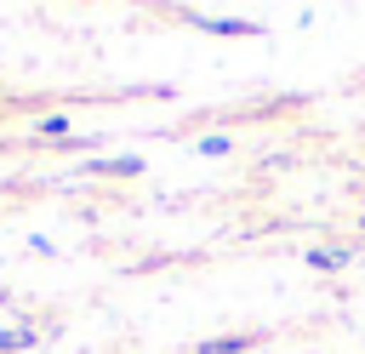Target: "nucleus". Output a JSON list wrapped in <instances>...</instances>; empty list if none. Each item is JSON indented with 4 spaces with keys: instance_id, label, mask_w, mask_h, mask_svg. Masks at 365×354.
<instances>
[{
    "instance_id": "obj_1",
    "label": "nucleus",
    "mask_w": 365,
    "mask_h": 354,
    "mask_svg": "<svg viewBox=\"0 0 365 354\" xmlns=\"http://www.w3.org/2000/svg\"><path fill=\"white\" fill-rule=\"evenodd\" d=\"M74 137V120H68V108H51V114H40L34 126H29V143H68Z\"/></svg>"
},
{
    "instance_id": "obj_2",
    "label": "nucleus",
    "mask_w": 365,
    "mask_h": 354,
    "mask_svg": "<svg viewBox=\"0 0 365 354\" xmlns=\"http://www.w3.org/2000/svg\"><path fill=\"white\" fill-rule=\"evenodd\" d=\"M348 263H354V246H314L308 251V268H319V274H336Z\"/></svg>"
},
{
    "instance_id": "obj_3",
    "label": "nucleus",
    "mask_w": 365,
    "mask_h": 354,
    "mask_svg": "<svg viewBox=\"0 0 365 354\" xmlns=\"http://www.w3.org/2000/svg\"><path fill=\"white\" fill-rule=\"evenodd\" d=\"M86 171H97V177H143V160L137 154H114V160H91Z\"/></svg>"
},
{
    "instance_id": "obj_4",
    "label": "nucleus",
    "mask_w": 365,
    "mask_h": 354,
    "mask_svg": "<svg viewBox=\"0 0 365 354\" xmlns=\"http://www.w3.org/2000/svg\"><path fill=\"white\" fill-rule=\"evenodd\" d=\"M251 343H257L251 331H228V337H205V343H200L194 354H245Z\"/></svg>"
},
{
    "instance_id": "obj_5",
    "label": "nucleus",
    "mask_w": 365,
    "mask_h": 354,
    "mask_svg": "<svg viewBox=\"0 0 365 354\" xmlns=\"http://www.w3.org/2000/svg\"><path fill=\"white\" fill-rule=\"evenodd\" d=\"M40 343V331L34 325H6L0 331V354H17V348H34Z\"/></svg>"
},
{
    "instance_id": "obj_6",
    "label": "nucleus",
    "mask_w": 365,
    "mask_h": 354,
    "mask_svg": "<svg viewBox=\"0 0 365 354\" xmlns=\"http://www.w3.org/2000/svg\"><path fill=\"white\" fill-rule=\"evenodd\" d=\"M194 23L211 34H257V23H245V17H194Z\"/></svg>"
},
{
    "instance_id": "obj_7",
    "label": "nucleus",
    "mask_w": 365,
    "mask_h": 354,
    "mask_svg": "<svg viewBox=\"0 0 365 354\" xmlns=\"http://www.w3.org/2000/svg\"><path fill=\"white\" fill-rule=\"evenodd\" d=\"M234 148V137L228 131H211V137H200V154H228Z\"/></svg>"
},
{
    "instance_id": "obj_8",
    "label": "nucleus",
    "mask_w": 365,
    "mask_h": 354,
    "mask_svg": "<svg viewBox=\"0 0 365 354\" xmlns=\"http://www.w3.org/2000/svg\"><path fill=\"white\" fill-rule=\"evenodd\" d=\"M0 303H6V285H0Z\"/></svg>"
},
{
    "instance_id": "obj_9",
    "label": "nucleus",
    "mask_w": 365,
    "mask_h": 354,
    "mask_svg": "<svg viewBox=\"0 0 365 354\" xmlns=\"http://www.w3.org/2000/svg\"><path fill=\"white\" fill-rule=\"evenodd\" d=\"M359 228H365V211H359Z\"/></svg>"
}]
</instances>
